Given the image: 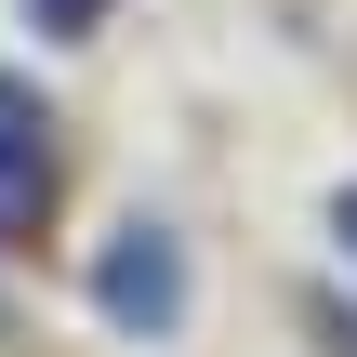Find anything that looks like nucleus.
<instances>
[{
  "label": "nucleus",
  "instance_id": "nucleus-1",
  "mask_svg": "<svg viewBox=\"0 0 357 357\" xmlns=\"http://www.w3.org/2000/svg\"><path fill=\"white\" fill-rule=\"evenodd\" d=\"M93 305H106L119 331H172V318H185V252H172L159 225H119L106 265H93Z\"/></svg>",
  "mask_w": 357,
  "mask_h": 357
},
{
  "label": "nucleus",
  "instance_id": "nucleus-2",
  "mask_svg": "<svg viewBox=\"0 0 357 357\" xmlns=\"http://www.w3.org/2000/svg\"><path fill=\"white\" fill-rule=\"evenodd\" d=\"M40 106H26V79H0V238H26L40 225V185H53V159H40Z\"/></svg>",
  "mask_w": 357,
  "mask_h": 357
},
{
  "label": "nucleus",
  "instance_id": "nucleus-3",
  "mask_svg": "<svg viewBox=\"0 0 357 357\" xmlns=\"http://www.w3.org/2000/svg\"><path fill=\"white\" fill-rule=\"evenodd\" d=\"M40 13H53V26H93V13H106V0H40Z\"/></svg>",
  "mask_w": 357,
  "mask_h": 357
},
{
  "label": "nucleus",
  "instance_id": "nucleus-4",
  "mask_svg": "<svg viewBox=\"0 0 357 357\" xmlns=\"http://www.w3.org/2000/svg\"><path fill=\"white\" fill-rule=\"evenodd\" d=\"M331 225H344V252H357V199H344V212H331Z\"/></svg>",
  "mask_w": 357,
  "mask_h": 357
}]
</instances>
